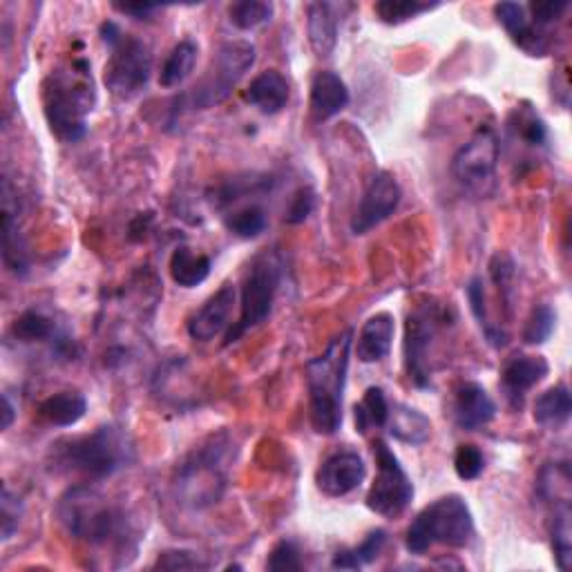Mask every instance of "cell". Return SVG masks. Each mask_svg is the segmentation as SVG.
I'll return each mask as SVG.
<instances>
[{"label":"cell","instance_id":"20","mask_svg":"<svg viewBox=\"0 0 572 572\" xmlns=\"http://www.w3.org/2000/svg\"><path fill=\"white\" fill-rule=\"evenodd\" d=\"M349 88L340 74L332 70H322L313 76L311 80V116L318 124L322 121H329L336 114H340L349 105Z\"/></svg>","mask_w":572,"mask_h":572},{"label":"cell","instance_id":"33","mask_svg":"<svg viewBox=\"0 0 572 572\" xmlns=\"http://www.w3.org/2000/svg\"><path fill=\"white\" fill-rule=\"evenodd\" d=\"M387 419H389V402L385 391L381 387H370L360 398V402H356L353 407L356 432L366 434L372 430L387 427Z\"/></svg>","mask_w":572,"mask_h":572},{"label":"cell","instance_id":"47","mask_svg":"<svg viewBox=\"0 0 572 572\" xmlns=\"http://www.w3.org/2000/svg\"><path fill=\"white\" fill-rule=\"evenodd\" d=\"M16 419V410L10 400V394H3V430H10Z\"/></svg>","mask_w":572,"mask_h":572},{"label":"cell","instance_id":"43","mask_svg":"<svg viewBox=\"0 0 572 572\" xmlns=\"http://www.w3.org/2000/svg\"><path fill=\"white\" fill-rule=\"evenodd\" d=\"M455 470H457L459 478H463V481L478 478L485 470V457H483L481 449L472 443L459 445L457 455H455Z\"/></svg>","mask_w":572,"mask_h":572},{"label":"cell","instance_id":"3","mask_svg":"<svg viewBox=\"0 0 572 572\" xmlns=\"http://www.w3.org/2000/svg\"><path fill=\"white\" fill-rule=\"evenodd\" d=\"M237 443L222 430L203 438L179 461L173 478L177 503L188 510H207L222 501L237 461Z\"/></svg>","mask_w":572,"mask_h":572},{"label":"cell","instance_id":"8","mask_svg":"<svg viewBox=\"0 0 572 572\" xmlns=\"http://www.w3.org/2000/svg\"><path fill=\"white\" fill-rule=\"evenodd\" d=\"M282 260L275 251H264L253 258L241 282L239 318L231 324L224 336V347L235 345L244 334H249L273 313V304L282 282Z\"/></svg>","mask_w":572,"mask_h":572},{"label":"cell","instance_id":"4","mask_svg":"<svg viewBox=\"0 0 572 572\" xmlns=\"http://www.w3.org/2000/svg\"><path fill=\"white\" fill-rule=\"evenodd\" d=\"M97 103L92 70L86 59L50 72L43 84V112L52 135L63 144H76L88 133V116Z\"/></svg>","mask_w":572,"mask_h":572},{"label":"cell","instance_id":"32","mask_svg":"<svg viewBox=\"0 0 572 572\" xmlns=\"http://www.w3.org/2000/svg\"><path fill=\"white\" fill-rule=\"evenodd\" d=\"M387 544V533L383 527L378 530H372L370 535H366L356 548H343L334 555V561H332V568L336 570H360L364 565L374 563L383 548Z\"/></svg>","mask_w":572,"mask_h":572},{"label":"cell","instance_id":"21","mask_svg":"<svg viewBox=\"0 0 572 572\" xmlns=\"http://www.w3.org/2000/svg\"><path fill=\"white\" fill-rule=\"evenodd\" d=\"M396 334V320L391 313L381 311L362 324L356 338V356L364 364H376L385 360L391 351Z\"/></svg>","mask_w":572,"mask_h":572},{"label":"cell","instance_id":"28","mask_svg":"<svg viewBox=\"0 0 572 572\" xmlns=\"http://www.w3.org/2000/svg\"><path fill=\"white\" fill-rule=\"evenodd\" d=\"M570 414H572V396L563 383L539 394L533 407L535 423L546 430H561L570 421Z\"/></svg>","mask_w":572,"mask_h":572},{"label":"cell","instance_id":"26","mask_svg":"<svg viewBox=\"0 0 572 572\" xmlns=\"http://www.w3.org/2000/svg\"><path fill=\"white\" fill-rule=\"evenodd\" d=\"M387 427L389 434L405 445H423L432 436V421L423 412L402 402L389 405Z\"/></svg>","mask_w":572,"mask_h":572},{"label":"cell","instance_id":"13","mask_svg":"<svg viewBox=\"0 0 572 572\" xmlns=\"http://www.w3.org/2000/svg\"><path fill=\"white\" fill-rule=\"evenodd\" d=\"M402 199V188L389 171H378L364 188L358 209L351 217V233L366 235L389 220Z\"/></svg>","mask_w":572,"mask_h":572},{"label":"cell","instance_id":"22","mask_svg":"<svg viewBox=\"0 0 572 572\" xmlns=\"http://www.w3.org/2000/svg\"><path fill=\"white\" fill-rule=\"evenodd\" d=\"M347 5L336 3H311L307 5V32L309 43L318 57H329L338 46V32H340V12Z\"/></svg>","mask_w":572,"mask_h":572},{"label":"cell","instance_id":"24","mask_svg":"<svg viewBox=\"0 0 572 572\" xmlns=\"http://www.w3.org/2000/svg\"><path fill=\"white\" fill-rule=\"evenodd\" d=\"M291 97L289 80L277 70H266L258 74L247 90V101L256 105L262 114H277L286 108Z\"/></svg>","mask_w":572,"mask_h":572},{"label":"cell","instance_id":"31","mask_svg":"<svg viewBox=\"0 0 572 572\" xmlns=\"http://www.w3.org/2000/svg\"><path fill=\"white\" fill-rule=\"evenodd\" d=\"M197 54H199V48L197 43H192V40H182V43H177L171 50L169 59L161 65L159 86L166 90L182 86L197 65Z\"/></svg>","mask_w":572,"mask_h":572},{"label":"cell","instance_id":"1","mask_svg":"<svg viewBox=\"0 0 572 572\" xmlns=\"http://www.w3.org/2000/svg\"><path fill=\"white\" fill-rule=\"evenodd\" d=\"M57 519L74 542L103 552L114 568L137 559L141 533L133 512L101 489L88 483L72 485L57 503Z\"/></svg>","mask_w":572,"mask_h":572},{"label":"cell","instance_id":"34","mask_svg":"<svg viewBox=\"0 0 572 572\" xmlns=\"http://www.w3.org/2000/svg\"><path fill=\"white\" fill-rule=\"evenodd\" d=\"M468 302H470V309L481 326L483 336L487 338V343L493 345L495 349H501L508 345V334L501 329V324H495L493 320H489V313H487V296H485V289H483V279L481 277H472L468 282Z\"/></svg>","mask_w":572,"mask_h":572},{"label":"cell","instance_id":"7","mask_svg":"<svg viewBox=\"0 0 572 572\" xmlns=\"http://www.w3.org/2000/svg\"><path fill=\"white\" fill-rule=\"evenodd\" d=\"M99 34L112 52L103 70L105 88L119 101H133L152 76V52L141 38L124 34L114 21H105Z\"/></svg>","mask_w":572,"mask_h":572},{"label":"cell","instance_id":"2","mask_svg":"<svg viewBox=\"0 0 572 572\" xmlns=\"http://www.w3.org/2000/svg\"><path fill=\"white\" fill-rule=\"evenodd\" d=\"M137 461L130 432L116 423L99 425L88 434L59 438L50 445L48 468L61 476H76L84 483L105 481Z\"/></svg>","mask_w":572,"mask_h":572},{"label":"cell","instance_id":"27","mask_svg":"<svg viewBox=\"0 0 572 572\" xmlns=\"http://www.w3.org/2000/svg\"><path fill=\"white\" fill-rule=\"evenodd\" d=\"M506 126L512 139L521 141L527 148H544L548 144L546 121L530 103L514 105L512 112L508 114Z\"/></svg>","mask_w":572,"mask_h":572},{"label":"cell","instance_id":"30","mask_svg":"<svg viewBox=\"0 0 572 572\" xmlns=\"http://www.w3.org/2000/svg\"><path fill=\"white\" fill-rule=\"evenodd\" d=\"M12 338L21 345H34V343H52L61 336L57 329V322L38 309L23 311L10 329Z\"/></svg>","mask_w":572,"mask_h":572},{"label":"cell","instance_id":"19","mask_svg":"<svg viewBox=\"0 0 572 572\" xmlns=\"http://www.w3.org/2000/svg\"><path fill=\"white\" fill-rule=\"evenodd\" d=\"M3 262L5 269L16 277H27L32 269V258L25 235L21 233L18 211L12 197L10 179H3Z\"/></svg>","mask_w":572,"mask_h":572},{"label":"cell","instance_id":"35","mask_svg":"<svg viewBox=\"0 0 572 572\" xmlns=\"http://www.w3.org/2000/svg\"><path fill=\"white\" fill-rule=\"evenodd\" d=\"M224 226L239 239H256L266 231L269 215L260 203H247V207L224 215Z\"/></svg>","mask_w":572,"mask_h":572},{"label":"cell","instance_id":"11","mask_svg":"<svg viewBox=\"0 0 572 572\" xmlns=\"http://www.w3.org/2000/svg\"><path fill=\"white\" fill-rule=\"evenodd\" d=\"M447 324V311L436 302H425L407 315L405 322V372L412 385L425 389L432 383V349L443 326Z\"/></svg>","mask_w":572,"mask_h":572},{"label":"cell","instance_id":"16","mask_svg":"<svg viewBox=\"0 0 572 572\" xmlns=\"http://www.w3.org/2000/svg\"><path fill=\"white\" fill-rule=\"evenodd\" d=\"M550 374V364L544 356H512L501 370V389L512 412H521L527 391L537 387Z\"/></svg>","mask_w":572,"mask_h":572},{"label":"cell","instance_id":"40","mask_svg":"<svg viewBox=\"0 0 572 572\" xmlns=\"http://www.w3.org/2000/svg\"><path fill=\"white\" fill-rule=\"evenodd\" d=\"M152 568L154 570H173V572H177V570H209L211 563L192 550L173 548V550L159 552Z\"/></svg>","mask_w":572,"mask_h":572},{"label":"cell","instance_id":"46","mask_svg":"<svg viewBox=\"0 0 572 572\" xmlns=\"http://www.w3.org/2000/svg\"><path fill=\"white\" fill-rule=\"evenodd\" d=\"M116 12L126 14V16H133L137 21H150L159 10L161 5H152V3H126V5H112Z\"/></svg>","mask_w":572,"mask_h":572},{"label":"cell","instance_id":"10","mask_svg":"<svg viewBox=\"0 0 572 572\" xmlns=\"http://www.w3.org/2000/svg\"><path fill=\"white\" fill-rule=\"evenodd\" d=\"M499 137L489 126H481L468 144H463L452 159V177L463 188V192L487 199L497 190V169H499Z\"/></svg>","mask_w":572,"mask_h":572},{"label":"cell","instance_id":"5","mask_svg":"<svg viewBox=\"0 0 572 572\" xmlns=\"http://www.w3.org/2000/svg\"><path fill=\"white\" fill-rule=\"evenodd\" d=\"M353 332L347 329L336 336L324 353L304 364L309 391V421L315 434L334 436L343 427V402L349 374V356Z\"/></svg>","mask_w":572,"mask_h":572},{"label":"cell","instance_id":"44","mask_svg":"<svg viewBox=\"0 0 572 572\" xmlns=\"http://www.w3.org/2000/svg\"><path fill=\"white\" fill-rule=\"evenodd\" d=\"M568 8H570L568 0H539V3H530L525 12H530V16H533L530 21H533L537 29L546 32V27L557 23Z\"/></svg>","mask_w":572,"mask_h":572},{"label":"cell","instance_id":"29","mask_svg":"<svg viewBox=\"0 0 572 572\" xmlns=\"http://www.w3.org/2000/svg\"><path fill=\"white\" fill-rule=\"evenodd\" d=\"M211 258L195 253L188 247H177L171 256V277L182 289H195V286L203 284L211 275Z\"/></svg>","mask_w":572,"mask_h":572},{"label":"cell","instance_id":"45","mask_svg":"<svg viewBox=\"0 0 572 572\" xmlns=\"http://www.w3.org/2000/svg\"><path fill=\"white\" fill-rule=\"evenodd\" d=\"M315 209V195L311 188H300L296 192V197L291 199L289 203V211H286L284 215V222L291 224V226H298V224H304L309 220V215L313 213Z\"/></svg>","mask_w":572,"mask_h":572},{"label":"cell","instance_id":"42","mask_svg":"<svg viewBox=\"0 0 572 572\" xmlns=\"http://www.w3.org/2000/svg\"><path fill=\"white\" fill-rule=\"evenodd\" d=\"M302 555L300 548L291 539H282L273 546L266 559V570L271 572H298L302 570Z\"/></svg>","mask_w":572,"mask_h":572},{"label":"cell","instance_id":"6","mask_svg":"<svg viewBox=\"0 0 572 572\" xmlns=\"http://www.w3.org/2000/svg\"><path fill=\"white\" fill-rule=\"evenodd\" d=\"M474 539V514L463 497L447 495L425 506L407 527L405 548L425 555L434 546L465 548Z\"/></svg>","mask_w":572,"mask_h":572},{"label":"cell","instance_id":"25","mask_svg":"<svg viewBox=\"0 0 572 572\" xmlns=\"http://www.w3.org/2000/svg\"><path fill=\"white\" fill-rule=\"evenodd\" d=\"M546 506L550 508L548 533H550L552 555H555L557 568L561 572H568L572 565V508H570V497L552 499Z\"/></svg>","mask_w":572,"mask_h":572},{"label":"cell","instance_id":"36","mask_svg":"<svg viewBox=\"0 0 572 572\" xmlns=\"http://www.w3.org/2000/svg\"><path fill=\"white\" fill-rule=\"evenodd\" d=\"M436 8H440V3H425V0H381V3L374 5V12L385 25H402Z\"/></svg>","mask_w":572,"mask_h":572},{"label":"cell","instance_id":"41","mask_svg":"<svg viewBox=\"0 0 572 572\" xmlns=\"http://www.w3.org/2000/svg\"><path fill=\"white\" fill-rule=\"evenodd\" d=\"M514 260L508 256V253H497L493 258V262H489V277H493V282L499 286L501 291V300H503V307L506 311L510 313V307H512V291H514Z\"/></svg>","mask_w":572,"mask_h":572},{"label":"cell","instance_id":"9","mask_svg":"<svg viewBox=\"0 0 572 572\" xmlns=\"http://www.w3.org/2000/svg\"><path fill=\"white\" fill-rule=\"evenodd\" d=\"M256 63V46L249 40H226L217 48L215 59L211 61L209 72L201 76L197 86H192L182 101L190 110H211L224 103L239 80Z\"/></svg>","mask_w":572,"mask_h":572},{"label":"cell","instance_id":"17","mask_svg":"<svg viewBox=\"0 0 572 572\" xmlns=\"http://www.w3.org/2000/svg\"><path fill=\"white\" fill-rule=\"evenodd\" d=\"M497 416V402L483 385L465 381L455 389L452 419L465 432H476L489 425Z\"/></svg>","mask_w":572,"mask_h":572},{"label":"cell","instance_id":"14","mask_svg":"<svg viewBox=\"0 0 572 572\" xmlns=\"http://www.w3.org/2000/svg\"><path fill=\"white\" fill-rule=\"evenodd\" d=\"M366 476V465L353 449H340L326 457L315 472V485L322 495L340 499L351 495Z\"/></svg>","mask_w":572,"mask_h":572},{"label":"cell","instance_id":"37","mask_svg":"<svg viewBox=\"0 0 572 572\" xmlns=\"http://www.w3.org/2000/svg\"><path fill=\"white\" fill-rule=\"evenodd\" d=\"M271 16H273V5L262 3V0H239V3H233L228 8L231 23L241 32L262 27L264 23L271 21Z\"/></svg>","mask_w":572,"mask_h":572},{"label":"cell","instance_id":"15","mask_svg":"<svg viewBox=\"0 0 572 572\" xmlns=\"http://www.w3.org/2000/svg\"><path fill=\"white\" fill-rule=\"evenodd\" d=\"M237 300L233 284H222L220 289L203 302L186 324V332L197 343H211L226 329H231V315Z\"/></svg>","mask_w":572,"mask_h":572},{"label":"cell","instance_id":"12","mask_svg":"<svg viewBox=\"0 0 572 572\" xmlns=\"http://www.w3.org/2000/svg\"><path fill=\"white\" fill-rule=\"evenodd\" d=\"M376 476L366 493V508L385 519H398L414 499V483L383 438L374 440Z\"/></svg>","mask_w":572,"mask_h":572},{"label":"cell","instance_id":"39","mask_svg":"<svg viewBox=\"0 0 572 572\" xmlns=\"http://www.w3.org/2000/svg\"><path fill=\"white\" fill-rule=\"evenodd\" d=\"M23 501L18 495H14L10 485H3V495H0V539L8 544L21 527L23 521Z\"/></svg>","mask_w":572,"mask_h":572},{"label":"cell","instance_id":"23","mask_svg":"<svg viewBox=\"0 0 572 572\" xmlns=\"http://www.w3.org/2000/svg\"><path fill=\"white\" fill-rule=\"evenodd\" d=\"M88 412V398L76 391H59L48 396L43 402L38 405L36 416L40 423H46L50 427H72Z\"/></svg>","mask_w":572,"mask_h":572},{"label":"cell","instance_id":"38","mask_svg":"<svg viewBox=\"0 0 572 572\" xmlns=\"http://www.w3.org/2000/svg\"><path fill=\"white\" fill-rule=\"evenodd\" d=\"M555 326H557V311L550 304L542 302L533 309V313H530L525 322L523 340L527 345H544L550 340Z\"/></svg>","mask_w":572,"mask_h":572},{"label":"cell","instance_id":"18","mask_svg":"<svg viewBox=\"0 0 572 572\" xmlns=\"http://www.w3.org/2000/svg\"><path fill=\"white\" fill-rule=\"evenodd\" d=\"M495 16L512 38V43L527 57H546L550 52V38L546 32L537 29L527 12L519 3H497Z\"/></svg>","mask_w":572,"mask_h":572}]
</instances>
